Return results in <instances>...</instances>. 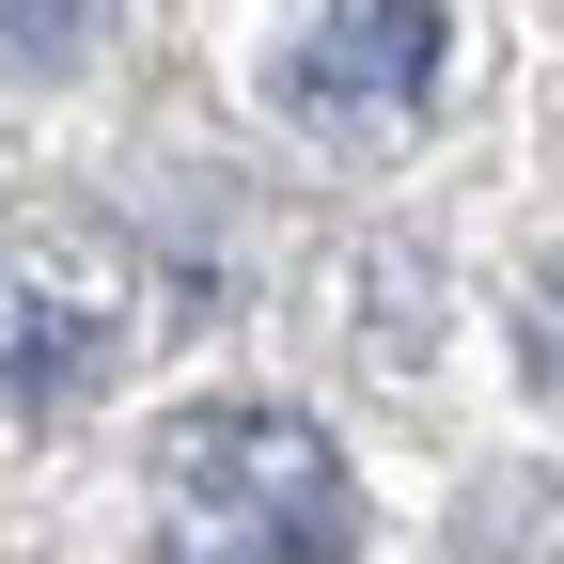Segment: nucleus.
<instances>
[{
  "label": "nucleus",
  "mask_w": 564,
  "mask_h": 564,
  "mask_svg": "<svg viewBox=\"0 0 564 564\" xmlns=\"http://www.w3.org/2000/svg\"><path fill=\"white\" fill-rule=\"evenodd\" d=\"M79 47H95L79 0H32V17H0V63H79Z\"/></svg>",
  "instance_id": "obj_6"
},
{
  "label": "nucleus",
  "mask_w": 564,
  "mask_h": 564,
  "mask_svg": "<svg viewBox=\"0 0 564 564\" xmlns=\"http://www.w3.org/2000/svg\"><path fill=\"white\" fill-rule=\"evenodd\" d=\"M126 329H141V267L110 236H17L0 251V408H95L110 361H126Z\"/></svg>",
  "instance_id": "obj_3"
},
{
  "label": "nucleus",
  "mask_w": 564,
  "mask_h": 564,
  "mask_svg": "<svg viewBox=\"0 0 564 564\" xmlns=\"http://www.w3.org/2000/svg\"><path fill=\"white\" fill-rule=\"evenodd\" d=\"M518 361H533V392L564 408V267H533V282H518Z\"/></svg>",
  "instance_id": "obj_5"
},
{
  "label": "nucleus",
  "mask_w": 564,
  "mask_h": 564,
  "mask_svg": "<svg viewBox=\"0 0 564 564\" xmlns=\"http://www.w3.org/2000/svg\"><path fill=\"white\" fill-rule=\"evenodd\" d=\"M440 47H455L440 0H314V17H282L251 47V95L299 141H392L423 95H440Z\"/></svg>",
  "instance_id": "obj_2"
},
{
  "label": "nucleus",
  "mask_w": 564,
  "mask_h": 564,
  "mask_svg": "<svg viewBox=\"0 0 564 564\" xmlns=\"http://www.w3.org/2000/svg\"><path fill=\"white\" fill-rule=\"evenodd\" d=\"M158 564H361V486H345L314 408H188L158 440Z\"/></svg>",
  "instance_id": "obj_1"
},
{
  "label": "nucleus",
  "mask_w": 564,
  "mask_h": 564,
  "mask_svg": "<svg viewBox=\"0 0 564 564\" xmlns=\"http://www.w3.org/2000/svg\"><path fill=\"white\" fill-rule=\"evenodd\" d=\"M470 564H564V486H470Z\"/></svg>",
  "instance_id": "obj_4"
}]
</instances>
